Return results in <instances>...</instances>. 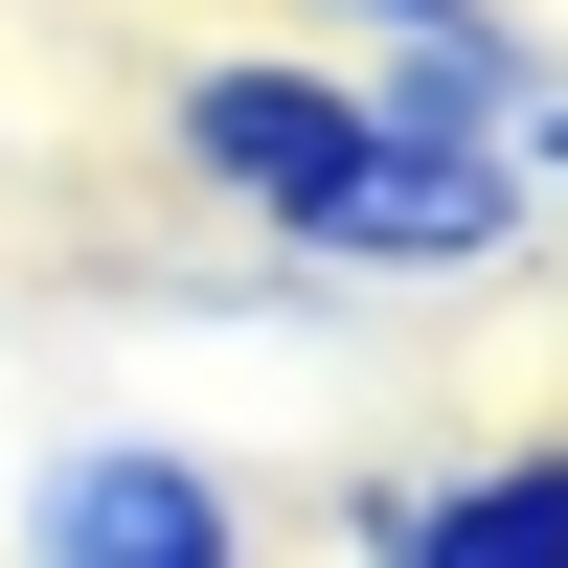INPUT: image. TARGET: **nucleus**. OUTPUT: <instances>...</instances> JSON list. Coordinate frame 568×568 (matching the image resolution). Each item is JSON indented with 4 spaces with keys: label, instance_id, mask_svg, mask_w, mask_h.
<instances>
[{
    "label": "nucleus",
    "instance_id": "1",
    "mask_svg": "<svg viewBox=\"0 0 568 568\" xmlns=\"http://www.w3.org/2000/svg\"><path fill=\"white\" fill-rule=\"evenodd\" d=\"M160 160L205 182L251 251L342 273V296H455V273L546 251V182L500 160V136L364 114V69H318V45H205V69H160Z\"/></svg>",
    "mask_w": 568,
    "mask_h": 568
},
{
    "label": "nucleus",
    "instance_id": "2",
    "mask_svg": "<svg viewBox=\"0 0 568 568\" xmlns=\"http://www.w3.org/2000/svg\"><path fill=\"white\" fill-rule=\"evenodd\" d=\"M0 546L23 568H251V478L182 455V433H45Z\"/></svg>",
    "mask_w": 568,
    "mask_h": 568
},
{
    "label": "nucleus",
    "instance_id": "3",
    "mask_svg": "<svg viewBox=\"0 0 568 568\" xmlns=\"http://www.w3.org/2000/svg\"><path fill=\"white\" fill-rule=\"evenodd\" d=\"M342 568H568V433H478V455H364L342 500Z\"/></svg>",
    "mask_w": 568,
    "mask_h": 568
},
{
    "label": "nucleus",
    "instance_id": "4",
    "mask_svg": "<svg viewBox=\"0 0 568 568\" xmlns=\"http://www.w3.org/2000/svg\"><path fill=\"white\" fill-rule=\"evenodd\" d=\"M433 23H478V0H296V45H318V69H364V45H433Z\"/></svg>",
    "mask_w": 568,
    "mask_h": 568
},
{
    "label": "nucleus",
    "instance_id": "5",
    "mask_svg": "<svg viewBox=\"0 0 568 568\" xmlns=\"http://www.w3.org/2000/svg\"><path fill=\"white\" fill-rule=\"evenodd\" d=\"M524 182H546V227H568V91H546V114H524Z\"/></svg>",
    "mask_w": 568,
    "mask_h": 568
}]
</instances>
